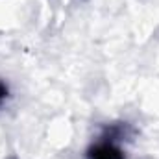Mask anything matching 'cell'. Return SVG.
<instances>
[{"mask_svg": "<svg viewBox=\"0 0 159 159\" xmlns=\"http://www.w3.org/2000/svg\"><path fill=\"white\" fill-rule=\"evenodd\" d=\"M87 157L89 159H124V152L117 144H113L109 141H104V143H98V144L91 146L89 152H87Z\"/></svg>", "mask_w": 159, "mask_h": 159, "instance_id": "1", "label": "cell"}, {"mask_svg": "<svg viewBox=\"0 0 159 159\" xmlns=\"http://www.w3.org/2000/svg\"><path fill=\"white\" fill-rule=\"evenodd\" d=\"M6 96H7V87H6L4 83H0V102H2Z\"/></svg>", "mask_w": 159, "mask_h": 159, "instance_id": "2", "label": "cell"}]
</instances>
